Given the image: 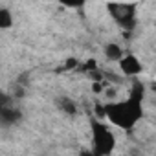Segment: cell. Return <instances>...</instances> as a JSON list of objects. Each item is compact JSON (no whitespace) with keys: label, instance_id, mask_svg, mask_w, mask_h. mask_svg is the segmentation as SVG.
<instances>
[{"label":"cell","instance_id":"obj_1","mask_svg":"<svg viewBox=\"0 0 156 156\" xmlns=\"http://www.w3.org/2000/svg\"><path fill=\"white\" fill-rule=\"evenodd\" d=\"M141 101H143V87L136 83L132 94L129 96V99L119 101V103L105 105L107 118H108L114 125H118V127H121V129H130V127H134V125L138 123V119H140L141 114H143Z\"/></svg>","mask_w":156,"mask_h":156},{"label":"cell","instance_id":"obj_2","mask_svg":"<svg viewBox=\"0 0 156 156\" xmlns=\"http://www.w3.org/2000/svg\"><path fill=\"white\" fill-rule=\"evenodd\" d=\"M92 141H94V154H110L116 145L114 134L108 130V127H105L98 119H92Z\"/></svg>","mask_w":156,"mask_h":156},{"label":"cell","instance_id":"obj_3","mask_svg":"<svg viewBox=\"0 0 156 156\" xmlns=\"http://www.w3.org/2000/svg\"><path fill=\"white\" fill-rule=\"evenodd\" d=\"M108 11L112 15V19L125 30H132L134 28V6L130 4H108Z\"/></svg>","mask_w":156,"mask_h":156},{"label":"cell","instance_id":"obj_4","mask_svg":"<svg viewBox=\"0 0 156 156\" xmlns=\"http://www.w3.org/2000/svg\"><path fill=\"white\" fill-rule=\"evenodd\" d=\"M119 70H121L123 75H127V77H134V75L141 73L143 66H141V62L138 61V57H134V55L129 53V55H123V57L119 59Z\"/></svg>","mask_w":156,"mask_h":156},{"label":"cell","instance_id":"obj_5","mask_svg":"<svg viewBox=\"0 0 156 156\" xmlns=\"http://www.w3.org/2000/svg\"><path fill=\"white\" fill-rule=\"evenodd\" d=\"M20 118H22V114H20V110H17V108H11V107H8V105H2V108H0V123H2L4 127L15 125Z\"/></svg>","mask_w":156,"mask_h":156},{"label":"cell","instance_id":"obj_6","mask_svg":"<svg viewBox=\"0 0 156 156\" xmlns=\"http://www.w3.org/2000/svg\"><path fill=\"white\" fill-rule=\"evenodd\" d=\"M57 107L61 108V112H64V114H68V116H75V114H77V105H75V101L70 99V98H66V96H61V98L57 99Z\"/></svg>","mask_w":156,"mask_h":156},{"label":"cell","instance_id":"obj_7","mask_svg":"<svg viewBox=\"0 0 156 156\" xmlns=\"http://www.w3.org/2000/svg\"><path fill=\"white\" fill-rule=\"evenodd\" d=\"M105 57H107L108 61L119 62V59L123 57V48H121L118 42H108V44L105 46Z\"/></svg>","mask_w":156,"mask_h":156},{"label":"cell","instance_id":"obj_8","mask_svg":"<svg viewBox=\"0 0 156 156\" xmlns=\"http://www.w3.org/2000/svg\"><path fill=\"white\" fill-rule=\"evenodd\" d=\"M11 24H13V17H11L9 9L2 8V9H0V28L8 30V28H11Z\"/></svg>","mask_w":156,"mask_h":156},{"label":"cell","instance_id":"obj_9","mask_svg":"<svg viewBox=\"0 0 156 156\" xmlns=\"http://www.w3.org/2000/svg\"><path fill=\"white\" fill-rule=\"evenodd\" d=\"M77 64H79V62H77V59H68L66 61V70H73Z\"/></svg>","mask_w":156,"mask_h":156}]
</instances>
